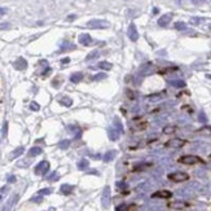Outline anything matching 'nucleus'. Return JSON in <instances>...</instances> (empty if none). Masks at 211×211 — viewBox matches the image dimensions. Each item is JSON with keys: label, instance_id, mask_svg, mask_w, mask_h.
<instances>
[{"label": "nucleus", "instance_id": "1", "mask_svg": "<svg viewBox=\"0 0 211 211\" xmlns=\"http://www.w3.org/2000/svg\"><path fill=\"white\" fill-rule=\"evenodd\" d=\"M179 163H183V165H197V163H203V159L199 158L198 156H183L177 159Z\"/></svg>", "mask_w": 211, "mask_h": 211}, {"label": "nucleus", "instance_id": "2", "mask_svg": "<svg viewBox=\"0 0 211 211\" xmlns=\"http://www.w3.org/2000/svg\"><path fill=\"white\" fill-rule=\"evenodd\" d=\"M129 127H131L132 131L135 132H141V131H145L146 127H148V122L144 121V119H140V118H136L129 123Z\"/></svg>", "mask_w": 211, "mask_h": 211}, {"label": "nucleus", "instance_id": "3", "mask_svg": "<svg viewBox=\"0 0 211 211\" xmlns=\"http://www.w3.org/2000/svg\"><path fill=\"white\" fill-rule=\"evenodd\" d=\"M169 179L171 181H175V183H183V181H186L189 179V175L186 172H181V171H176V172H171L169 174Z\"/></svg>", "mask_w": 211, "mask_h": 211}, {"label": "nucleus", "instance_id": "4", "mask_svg": "<svg viewBox=\"0 0 211 211\" xmlns=\"http://www.w3.org/2000/svg\"><path fill=\"white\" fill-rule=\"evenodd\" d=\"M110 202H112V190H110V186H105L102 190V197H101V203L104 209H109Z\"/></svg>", "mask_w": 211, "mask_h": 211}, {"label": "nucleus", "instance_id": "5", "mask_svg": "<svg viewBox=\"0 0 211 211\" xmlns=\"http://www.w3.org/2000/svg\"><path fill=\"white\" fill-rule=\"evenodd\" d=\"M185 144L186 141L183 140V139H171V140H169L165 144V146L170 148V149H179V148H183Z\"/></svg>", "mask_w": 211, "mask_h": 211}, {"label": "nucleus", "instance_id": "6", "mask_svg": "<svg viewBox=\"0 0 211 211\" xmlns=\"http://www.w3.org/2000/svg\"><path fill=\"white\" fill-rule=\"evenodd\" d=\"M48 170H49V162L42 161L35 166L34 172H35V175H45L48 172Z\"/></svg>", "mask_w": 211, "mask_h": 211}, {"label": "nucleus", "instance_id": "7", "mask_svg": "<svg viewBox=\"0 0 211 211\" xmlns=\"http://www.w3.org/2000/svg\"><path fill=\"white\" fill-rule=\"evenodd\" d=\"M87 26L91 28H106L109 27V22L105 20H91L88 21Z\"/></svg>", "mask_w": 211, "mask_h": 211}, {"label": "nucleus", "instance_id": "8", "mask_svg": "<svg viewBox=\"0 0 211 211\" xmlns=\"http://www.w3.org/2000/svg\"><path fill=\"white\" fill-rule=\"evenodd\" d=\"M169 207L174 209V210H184V209L189 207V203L184 202V201H175V202H170L169 203Z\"/></svg>", "mask_w": 211, "mask_h": 211}, {"label": "nucleus", "instance_id": "9", "mask_svg": "<svg viewBox=\"0 0 211 211\" xmlns=\"http://www.w3.org/2000/svg\"><path fill=\"white\" fill-rule=\"evenodd\" d=\"M108 135H109V139H110V140H112V141H117L118 139H119V136L122 135V132L119 131L118 128H116V127L113 126V127H110V128H109Z\"/></svg>", "mask_w": 211, "mask_h": 211}, {"label": "nucleus", "instance_id": "10", "mask_svg": "<svg viewBox=\"0 0 211 211\" xmlns=\"http://www.w3.org/2000/svg\"><path fill=\"white\" fill-rule=\"evenodd\" d=\"M172 197V193L170 190H158L156 192V193H153L152 194V198H171Z\"/></svg>", "mask_w": 211, "mask_h": 211}, {"label": "nucleus", "instance_id": "11", "mask_svg": "<svg viewBox=\"0 0 211 211\" xmlns=\"http://www.w3.org/2000/svg\"><path fill=\"white\" fill-rule=\"evenodd\" d=\"M128 38L131 39L132 42H136L139 39V32L136 30V26L133 25V23H131V25L128 26Z\"/></svg>", "mask_w": 211, "mask_h": 211}, {"label": "nucleus", "instance_id": "12", "mask_svg": "<svg viewBox=\"0 0 211 211\" xmlns=\"http://www.w3.org/2000/svg\"><path fill=\"white\" fill-rule=\"evenodd\" d=\"M18 201V196L17 194H14V196H12L11 198H9V201L5 203V206L3 207V211H11L12 210V207H13V205L16 203Z\"/></svg>", "mask_w": 211, "mask_h": 211}, {"label": "nucleus", "instance_id": "13", "mask_svg": "<svg viewBox=\"0 0 211 211\" xmlns=\"http://www.w3.org/2000/svg\"><path fill=\"white\" fill-rule=\"evenodd\" d=\"M79 43L82 45H89L92 43V38H91L89 34H82L79 35Z\"/></svg>", "mask_w": 211, "mask_h": 211}, {"label": "nucleus", "instance_id": "14", "mask_svg": "<svg viewBox=\"0 0 211 211\" xmlns=\"http://www.w3.org/2000/svg\"><path fill=\"white\" fill-rule=\"evenodd\" d=\"M60 190H61V193H62V194L68 196V194H70L71 192L74 190V186H73V185H70V184H62V185H61V188H60Z\"/></svg>", "mask_w": 211, "mask_h": 211}, {"label": "nucleus", "instance_id": "15", "mask_svg": "<svg viewBox=\"0 0 211 211\" xmlns=\"http://www.w3.org/2000/svg\"><path fill=\"white\" fill-rule=\"evenodd\" d=\"M116 156H117V152L116 150H109V152H106L104 154L102 159H104V162H110V161H113L114 158H116Z\"/></svg>", "mask_w": 211, "mask_h": 211}, {"label": "nucleus", "instance_id": "16", "mask_svg": "<svg viewBox=\"0 0 211 211\" xmlns=\"http://www.w3.org/2000/svg\"><path fill=\"white\" fill-rule=\"evenodd\" d=\"M43 153V149L42 148H39V146H32L30 150H28V157H36V156H39V154H42Z\"/></svg>", "mask_w": 211, "mask_h": 211}, {"label": "nucleus", "instance_id": "17", "mask_svg": "<svg viewBox=\"0 0 211 211\" xmlns=\"http://www.w3.org/2000/svg\"><path fill=\"white\" fill-rule=\"evenodd\" d=\"M170 21H171V14H165V16H162L159 20H158V25H159V26H166V25H169Z\"/></svg>", "mask_w": 211, "mask_h": 211}, {"label": "nucleus", "instance_id": "18", "mask_svg": "<svg viewBox=\"0 0 211 211\" xmlns=\"http://www.w3.org/2000/svg\"><path fill=\"white\" fill-rule=\"evenodd\" d=\"M14 66H16V69H18V70H23L27 66V62L22 59V57H20L16 62H14Z\"/></svg>", "mask_w": 211, "mask_h": 211}, {"label": "nucleus", "instance_id": "19", "mask_svg": "<svg viewBox=\"0 0 211 211\" xmlns=\"http://www.w3.org/2000/svg\"><path fill=\"white\" fill-rule=\"evenodd\" d=\"M82 78H83V74L82 73H74V74H71L70 80L73 83H79L80 80H82Z\"/></svg>", "mask_w": 211, "mask_h": 211}, {"label": "nucleus", "instance_id": "20", "mask_svg": "<svg viewBox=\"0 0 211 211\" xmlns=\"http://www.w3.org/2000/svg\"><path fill=\"white\" fill-rule=\"evenodd\" d=\"M152 166H153L152 163H141V165H137V166H135V169H133V171H136V172H139V171H144V170L150 169Z\"/></svg>", "mask_w": 211, "mask_h": 211}, {"label": "nucleus", "instance_id": "21", "mask_svg": "<svg viewBox=\"0 0 211 211\" xmlns=\"http://www.w3.org/2000/svg\"><path fill=\"white\" fill-rule=\"evenodd\" d=\"M88 166H89V161L85 159V158H83V159H80L78 162V169L79 170H85Z\"/></svg>", "mask_w": 211, "mask_h": 211}, {"label": "nucleus", "instance_id": "22", "mask_svg": "<svg viewBox=\"0 0 211 211\" xmlns=\"http://www.w3.org/2000/svg\"><path fill=\"white\" fill-rule=\"evenodd\" d=\"M99 68L100 69H102V70H110L113 68V65L110 64V62H108V61H101V62H99Z\"/></svg>", "mask_w": 211, "mask_h": 211}, {"label": "nucleus", "instance_id": "23", "mask_svg": "<svg viewBox=\"0 0 211 211\" xmlns=\"http://www.w3.org/2000/svg\"><path fill=\"white\" fill-rule=\"evenodd\" d=\"M60 104L61 105H64V106H71L73 105V100H71L70 97H62L61 100H60Z\"/></svg>", "mask_w": 211, "mask_h": 211}, {"label": "nucleus", "instance_id": "24", "mask_svg": "<svg viewBox=\"0 0 211 211\" xmlns=\"http://www.w3.org/2000/svg\"><path fill=\"white\" fill-rule=\"evenodd\" d=\"M97 56H99V51L95 49V51L91 52V53H88V56L85 57V61H92L95 59H97Z\"/></svg>", "mask_w": 211, "mask_h": 211}, {"label": "nucleus", "instance_id": "25", "mask_svg": "<svg viewBox=\"0 0 211 211\" xmlns=\"http://www.w3.org/2000/svg\"><path fill=\"white\" fill-rule=\"evenodd\" d=\"M176 129H177L176 126H166L163 128V133H166V135H170V133H174Z\"/></svg>", "mask_w": 211, "mask_h": 211}, {"label": "nucleus", "instance_id": "26", "mask_svg": "<svg viewBox=\"0 0 211 211\" xmlns=\"http://www.w3.org/2000/svg\"><path fill=\"white\" fill-rule=\"evenodd\" d=\"M23 150H25V148L23 146H18L17 149H14V152L12 153V158H16V157H20L22 153H23Z\"/></svg>", "mask_w": 211, "mask_h": 211}, {"label": "nucleus", "instance_id": "27", "mask_svg": "<svg viewBox=\"0 0 211 211\" xmlns=\"http://www.w3.org/2000/svg\"><path fill=\"white\" fill-rule=\"evenodd\" d=\"M70 146V140H62L59 142V148L60 149H68Z\"/></svg>", "mask_w": 211, "mask_h": 211}, {"label": "nucleus", "instance_id": "28", "mask_svg": "<svg viewBox=\"0 0 211 211\" xmlns=\"http://www.w3.org/2000/svg\"><path fill=\"white\" fill-rule=\"evenodd\" d=\"M47 179L49 180V181H56V180H59V179H60V175H59V172H56V171H55V172H52V174H51L49 176H48Z\"/></svg>", "mask_w": 211, "mask_h": 211}, {"label": "nucleus", "instance_id": "29", "mask_svg": "<svg viewBox=\"0 0 211 211\" xmlns=\"http://www.w3.org/2000/svg\"><path fill=\"white\" fill-rule=\"evenodd\" d=\"M132 210H135V209H132ZM132 210H131V206H127V205H124V203L117 207V211H132Z\"/></svg>", "mask_w": 211, "mask_h": 211}, {"label": "nucleus", "instance_id": "30", "mask_svg": "<svg viewBox=\"0 0 211 211\" xmlns=\"http://www.w3.org/2000/svg\"><path fill=\"white\" fill-rule=\"evenodd\" d=\"M52 193V189L51 188H44V189H40L38 192V194L39 196H47V194H51Z\"/></svg>", "mask_w": 211, "mask_h": 211}, {"label": "nucleus", "instance_id": "31", "mask_svg": "<svg viewBox=\"0 0 211 211\" xmlns=\"http://www.w3.org/2000/svg\"><path fill=\"white\" fill-rule=\"evenodd\" d=\"M30 109L34 110V112H38V110H40V105L38 104V102H35V101H32L30 104Z\"/></svg>", "mask_w": 211, "mask_h": 211}, {"label": "nucleus", "instance_id": "32", "mask_svg": "<svg viewBox=\"0 0 211 211\" xmlns=\"http://www.w3.org/2000/svg\"><path fill=\"white\" fill-rule=\"evenodd\" d=\"M114 127H116V128H118V129H119V131H121V132H123V126H122V123L119 122L117 118H116V121H114Z\"/></svg>", "mask_w": 211, "mask_h": 211}, {"label": "nucleus", "instance_id": "33", "mask_svg": "<svg viewBox=\"0 0 211 211\" xmlns=\"http://www.w3.org/2000/svg\"><path fill=\"white\" fill-rule=\"evenodd\" d=\"M175 27H176V28H179V30H184V28H185L186 26H185V23H184V22H177L176 25H175Z\"/></svg>", "mask_w": 211, "mask_h": 211}, {"label": "nucleus", "instance_id": "34", "mask_svg": "<svg viewBox=\"0 0 211 211\" xmlns=\"http://www.w3.org/2000/svg\"><path fill=\"white\" fill-rule=\"evenodd\" d=\"M106 78V74H104V73H101V74H97V75H95V80H100V79H105Z\"/></svg>", "mask_w": 211, "mask_h": 211}, {"label": "nucleus", "instance_id": "35", "mask_svg": "<svg viewBox=\"0 0 211 211\" xmlns=\"http://www.w3.org/2000/svg\"><path fill=\"white\" fill-rule=\"evenodd\" d=\"M126 93H127V96H128V99H129V100H135V93H133L132 91L127 89V91H126Z\"/></svg>", "mask_w": 211, "mask_h": 211}, {"label": "nucleus", "instance_id": "36", "mask_svg": "<svg viewBox=\"0 0 211 211\" xmlns=\"http://www.w3.org/2000/svg\"><path fill=\"white\" fill-rule=\"evenodd\" d=\"M31 201H32V202H38V203H40L42 201H43V197H42V196H36V197H32Z\"/></svg>", "mask_w": 211, "mask_h": 211}, {"label": "nucleus", "instance_id": "37", "mask_svg": "<svg viewBox=\"0 0 211 211\" xmlns=\"http://www.w3.org/2000/svg\"><path fill=\"white\" fill-rule=\"evenodd\" d=\"M14 181H16V177H14L13 175L8 176V183H14Z\"/></svg>", "mask_w": 211, "mask_h": 211}, {"label": "nucleus", "instance_id": "38", "mask_svg": "<svg viewBox=\"0 0 211 211\" xmlns=\"http://www.w3.org/2000/svg\"><path fill=\"white\" fill-rule=\"evenodd\" d=\"M7 129H8V123L5 122V123H4V129H3V135L4 136L7 135Z\"/></svg>", "mask_w": 211, "mask_h": 211}, {"label": "nucleus", "instance_id": "39", "mask_svg": "<svg viewBox=\"0 0 211 211\" xmlns=\"http://www.w3.org/2000/svg\"><path fill=\"white\" fill-rule=\"evenodd\" d=\"M9 23H0V28H8Z\"/></svg>", "mask_w": 211, "mask_h": 211}, {"label": "nucleus", "instance_id": "40", "mask_svg": "<svg viewBox=\"0 0 211 211\" xmlns=\"http://www.w3.org/2000/svg\"><path fill=\"white\" fill-rule=\"evenodd\" d=\"M117 186L118 188H126V184L124 183H117Z\"/></svg>", "mask_w": 211, "mask_h": 211}, {"label": "nucleus", "instance_id": "41", "mask_svg": "<svg viewBox=\"0 0 211 211\" xmlns=\"http://www.w3.org/2000/svg\"><path fill=\"white\" fill-rule=\"evenodd\" d=\"M174 84H175V85H180V87H183V85H184L183 82H174Z\"/></svg>", "mask_w": 211, "mask_h": 211}, {"label": "nucleus", "instance_id": "42", "mask_svg": "<svg viewBox=\"0 0 211 211\" xmlns=\"http://www.w3.org/2000/svg\"><path fill=\"white\" fill-rule=\"evenodd\" d=\"M68 20H69V21H73V20H75V16H74V14H71V16H69Z\"/></svg>", "mask_w": 211, "mask_h": 211}, {"label": "nucleus", "instance_id": "43", "mask_svg": "<svg viewBox=\"0 0 211 211\" xmlns=\"http://www.w3.org/2000/svg\"><path fill=\"white\" fill-rule=\"evenodd\" d=\"M199 20H198V18H192V23H197Z\"/></svg>", "mask_w": 211, "mask_h": 211}, {"label": "nucleus", "instance_id": "44", "mask_svg": "<svg viewBox=\"0 0 211 211\" xmlns=\"http://www.w3.org/2000/svg\"><path fill=\"white\" fill-rule=\"evenodd\" d=\"M69 61H70L69 59H64V60H62V64H68Z\"/></svg>", "mask_w": 211, "mask_h": 211}, {"label": "nucleus", "instance_id": "45", "mask_svg": "<svg viewBox=\"0 0 211 211\" xmlns=\"http://www.w3.org/2000/svg\"><path fill=\"white\" fill-rule=\"evenodd\" d=\"M7 12V9H0V13H5Z\"/></svg>", "mask_w": 211, "mask_h": 211}, {"label": "nucleus", "instance_id": "46", "mask_svg": "<svg viewBox=\"0 0 211 211\" xmlns=\"http://www.w3.org/2000/svg\"><path fill=\"white\" fill-rule=\"evenodd\" d=\"M196 3H201V2H205V0H194Z\"/></svg>", "mask_w": 211, "mask_h": 211}, {"label": "nucleus", "instance_id": "47", "mask_svg": "<svg viewBox=\"0 0 211 211\" xmlns=\"http://www.w3.org/2000/svg\"><path fill=\"white\" fill-rule=\"evenodd\" d=\"M2 198H3V197H2V196H0V201H2Z\"/></svg>", "mask_w": 211, "mask_h": 211}]
</instances>
